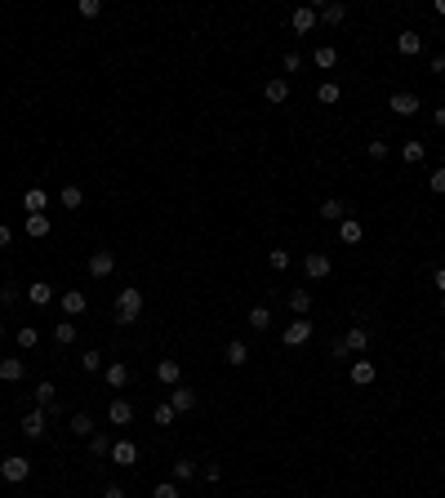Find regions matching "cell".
<instances>
[{"instance_id": "obj_1", "label": "cell", "mask_w": 445, "mask_h": 498, "mask_svg": "<svg viewBox=\"0 0 445 498\" xmlns=\"http://www.w3.org/2000/svg\"><path fill=\"white\" fill-rule=\"evenodd\" d=\"M143 307H147V294L138 285H125L116 294V307H111V316H116V325H134L138 316H143Z\"/></svg>"}, {"instance_id": "obj_2", "label": "cell", "mask_w": 445, "mask_h": 498, "mask_svg": "<svg viewBox=\"0 0 445 498\" xmlns=\"http://www.w3.org/2000/svg\"><path fill=\"white\" fill-rule=\"evenodd\" d=\"M27 476H32V458H23V454H9L5 463H0V481H9V485H23Z\"/></svg>"}, {"instance_id": "obj_3", "label": "cell", "mask_w": 445, "mask_h": 498, "mask_svg": "<svg viewBox=\"0 0 445 498\" xmlns=\"http://www.w3.org/2000/svg\"><path fill=\"white\" fill-rule=\"evenodd\" d=\"M312 334H316V325H312L307 316H294V321L285 325V334H281V343L285 347H303V343H312Z\"/></svg>"}, {"instance_id": "obj_4", "label": "cell", "mask_w": 445, "mask_h": 498, "mask_svg": "<svg viewBox=\"0 0 445 498\" xmlns=\"http://www.w3.org/2000/svg\"><path fill=\"white\" fill-rule=\"evenodd\" d=\"M387 107H392V116H419V111H423V102H419V93L396 89L392 98H387Z\"/></svg>"}, {"instance_id": "obj_5", "label": "cell", "mask_w": 445, "mask_h": 498, "mask_svg": "<svg viewBox=\"0 0 445 498\" xmlns=\"http://www.w3.org/2000/svg\"><path fill=\"white\" fill-rule=\"evenodd\" d=\"M116 271V249H94L89 253V276L94 280H107Z\"/></svg>"}, {"instance_id": "obj_6", "label": "cell", "mask_w": 445, "mask_h": 498, "mask_svg": "<svg viewBox=\"0 0 445 498\" xmlns=\"http://www.w3.org/2000/svg\"><path fill=\"white\" fill-rule=\"evenodd\" d=\"M329 267H334V262H329V253H325V249H312L307 258H303V271H307V280H325V276H329Z\"/></svg>"}, {"instance_id": "obj_7", "label": "cell", "mask_w": 445, "mask_h": 498, "mask_svg": "<svg viewBox=\"0 0 445 498\" xmlns=\"http://www.w3.org/2000/svg\"><path fill=\"white\" fill-rule=\"evenodd\" d=\"M347 378H352V383H356V387H370V383L378 378V370H374V361H370V356H356V361H352V370H347Z\"/></svg>"}, {"instance_id": "obj_8", "label": "cell", "mask_w": 445, "mask_h": 498, "mask_svg": "<svg viewBox=\"0 0 445 498\" xmlns=\"http://www.w3.org/2000/svg\"><path fill=\"white\" fill-rule=\"evenodd\" d=\"M107 422H111V427H129V422H134V405H129L125 396H111V405H107Z\"/></svg>"}, {"instance_id": "obj_9", "label": "cell", "mask_w": 445, "mask_h": 498, "mask_svg": "<svg viewBox=\"0 0 445 498\" xmlns=\"http://www.w3.org/2000/svg\"><path fill=\"white\" fill-rule=\"evenodd\" d=\"M102 378H107V387H129V378H134V370H129L125 361H111V365H102Z\"/></svg>"}, {"instance_id": "obj_10", "label": "cell", "mask_w": 445, "mask_h": 498, "mask_svg": "<svg viewBox=\"0 0 445 498\" xmlns=\"http://www.w3.org/2000/svg\"><path fill=\"white\" fill-rule=\"evenodd\" d=\"M111 463H116V467H134L138 463V445H134V440H111Z\"/></svg>"}, {"instance_id": "obj_11", "label": "cell", "mask_w": 445, "mask_h": 498, "mask_svg": "<svg viewBox=\"0 0 445 498\" xmlns=\"http://www.w3.org/2000/svg\"><path fill=\"white\" fill-rule=\"evenodd\" d=\"M23 378H27L23 356H5V361H0V383H9V387H14V383H23Z\"/></svg>"}, {"instance_id": "obj_12", "label": "cell", "mask_w": 445, "mask_h": 498, "mask_svg": "<svg viewBox=\"0 0 445 498\" xmlns=\"http://www.w3.org/2000/svg\"><path fill=\"white\" fill-rule=\"evenodd\" d=\"M178 378H183V365H178L174 356L156 361V383H165V387H178Z\"/></svg>"}, {"instance_id": "obj_13", "label": "cell", "mask_w": 445, "mask_h": 498, "mask_svg": "<svg viewBox=\"0 0 445 498\" xmlns=\"http://www.w3.org/2000/svg\"><path fill=\"white\" fill-rule=\"evenodd\" d=\"M45 422H50V414H45V409L23 414V436H27V440H41V436H45Z\"/></svg>"}, {"instance_id": "obj_14", "label": "cell", "mask_w": 445, "mask_h": 498, "mask_svg": "<svg viewBox=\"0 0 445 498\" xmlns=\"http://www.w3.org/2000/svg\"><path fill=\"white\" fill-rule=\"evenodd\" d=\"M50 227H54L50 214H27V218H23V231H27L32 240H45V236H50Z\"/></svg>"}, {"instance_id": "obj_15", "label": "cell", "mask_w": 445, "mask_h": 498, "mask_svg": "<svg viewBox=\"0 0 445 498\" xmlns=\"http://www.w3.org/2000/svg\"><path fill=\"white\" fill-rule=\"evenodd\" d=\"M343 343H347V352L365 356V352H370V330H365V325H352V330L343 334Z\"/></svg>"}, {"instance_id": "obj_16", "label": "cell", "mask_w": 445, "mask_h": 498, "mask_svg": "<svg viewBox=\"0 0 445 498\" xmlns=\"http://www.w3.org/2000/svg\"><path fill=\"white\" fill-rule=\"evenodd\" d=\"M85 307H89V298H85V289H63V312L72 316H85Z\"/></svg>"}, {"instance_id": "obj_17", "label": "cell", "mask_w": 445, "mask_h": 498, "mask_svg": "<svg viewBox=\"0 0 445 498\" xmlns=\"http://www.w3.org/2000/svg\"><path fill=\"white\" fill-rule=\"evenodd\" d=\"M316 23H321V18H316V9H312V5H299V9H294V18H290V27H294L299 36H307Z\"/></svg>"}, {"instance_id": "obj_18", "label": "cell", "mask_w": 445, "mask_h": 498, "mask_svg": "<svg viewBox=\"0 0 445 498\" xmlns=\"http://www.w3.org/2000/svg\"><path fill=\"white\" fill-rule=\"evenodd\" d=\"M361 236H365V223L347 214V218L338 223V240H343V245H356V240H361Z\"/></svg>"}, {"instance_id": "obj_19", "label": "cell", "mask_w": 445, "mask_h": 498, "mask_svg": "<svg viewBox=\"0 0 445 498\" xmlns=\"http://www.w3.org/2000/svg\"><path fill=\"white\" fill-rule=\"evenodd\" d=\"M223 361L232 365V370H241V365L250 361V343H241V338H232V343L223 347Z\"/></svg>"}, {"instance_id": "obj_20", "label": "cell", "mask_w": 445, "mask_h": 498, "mask_svg": "<svg viewBox=\"0 0 445 498\" xmlns=\"http://www.w3.org/2000/svg\"><path fill=\"white\" fill-rule=\"evenodd\" d=\"M396 49H401V58H419L423 54V36L419 32H401L396 36Z\"/></svg>"}, {"instance_id": "obj_21", "label": "cell", "mask_w": 445, "mask_h": 498, "mask_svg": "<svg viewBox=\"0 0 445 498\" xmlns=\"http://www.w3.org/2000/svg\"><path fill=\"white\" fill-rule=\"evenodd\" d=\"M169 405H174V414H187V409H196V392L178 383V387L169 392Z\"/></svg>"}, {"instance_id": "obj_22", "label": "cell", "mask_w": 445, "mask_h": 498, "mask_svg": "<svg viewBox=\"0 0 445 498\" xmlns=\"http://www.w3.org/2000/svg\"><path fill=\"white\" fill-rule=\"evenodd\" d=\"M32 396H36V409H54V405H58V387H54L50 378H45V383H36V392H32Z\"/></svg>"}, {"instance_id": "obj_23", "label": "cell", "mask_w": 445, "mask_h": 498, "mask_svg": "<svg viewBox=\"0 0 445 498\" xmlns=\"http://www.w3.org/2000/svg\"><path fill=\"white\" fill-rule=\"evenodd\" d=\"M23 210H27V214H45V210H50V196H45V187H27Z\"/></svg>"}, {"instance_id": "obj_24", "label": "cell", "mask_w": 445, "mask_h": 498, "mask_svg": "<svg viewBox=\"0 0 445 498\" xmlns=\"http://www.w3.org/2000/svg\"><path fill=\"white\" fill-rule=\"evenodd\" d=\"M316 214H321L325 223H343V218H347V205L338 201V196H329V201H321V210H316Z\"/></svg>"}, {"instance_id": "obj_25", "label": "cell", "mask_w": 445, "mask_h": 498, "mask_svg": "<svg viewBox=\"0 0 445 498\" xmlns=\"http://www.w3.org/2000/svg\"><path fill=\"white\" fill-rule=\"evenodd\" d=\"M27 303H32V307H50L54 303V285H45V280L27 285Z\"/></svg>"}, {"instance_id": "obj_26", "label": "cell", "mask_w": 445, "mask_h": 498, "mask_svg": "<svg viewBox=\"0 0 445 498\" xmlns=\"http://www.w3.org/2000/svg\"><path fill=\"white\" fill-rule=\"evenodd\" d=\"M263 98H268L272 107H281V102L290 98V80H281V76H276V80H268V84H263Z\"/></svg>"}, {"instance_id": "obj_27", "label": "cell", "mask_w": 445, "mask_h": 498, "mask_svg": "<svg viewBox=\"0 0 445 498\" xmlns=\"http://www.w3.org/2000/svg\"><path fill=\"white\" fill-rule=\"evenodd\" d=\"M423 156H428V147H423L419 138H405L401 143V161L405 165H423Z\"/></svg>"}, {"instance_id": "obj_28", "label": "cell", "mask_w": 445, "mask_h": 498, "mask_svg": "<svg viewBox=\"0 0 445 498\" xmlns=\"http://www.w3.org/2000/svg\"><path fill=\"white\" fill-rule=\"evenodd\" d=\"M316 18H321L325 27H338V23L347 18V5H338V0H334V5H321V9H316Z\"/></svg>"}, {"instance_id": "obj_29", "label": "cell", "mask_w": 445, "mask_h": 498, "mask_svg": "<svg viewBox=\"0 0 445 498\" xmlns=\"http://www.w3.org/2000/svg\"><path fill=\"white\" fill-rule=\"evenodd\" d=\"M290 312H294V316H307L312 312V289H290Z\"/></svg>"}, {"instance_id": "obj_30", "label": "cell", "mask_w": 445, "mask_h": 498, "mask_svg": "<svg viewBox=\"0 0 445 498\" xmlns=\"http://www.w3.org/2000/svg\"><path fill=\"white\" fill-rule=\"evenodd\" d=\"M312 63H316L321 71H334L338 67V49H334V45H321V49L312 54Z\"/></svg>"}, {"instance_id": "obj_31", "label": "cell", "mask_w": 445, "mask_h": 498, "mask_svg": "<svg viewBox=\"0 0 445 498\" xmlns=\"http://www.w3.org/2000/svg\"><path fill=\"white\" fill-rule=\"evenodd\" d=\"M58 205H63V210H80V205H85V192H80L76 183H67V187L58 192Z\"/></svg>"}, {"instance_id": "obj_32", "label": "cell", "mask_w": 445, "mask_h": 498, "mask_svg": "<svg viewBox=\"0 0 445 498\" xmlns=\"http://www.w3.org/2000/svg\"><path fill=\"white\" fill-rule=\"evenodd\" d=\"M54 343H58V347H72L76 343V321H58V325H54Z\"/></svg>"}, {"instance_id": "obj_33", "label": "cell", "mask_w": 445, "mask_h": 498, "mask_svg": "<svg viewBox=\"0 0 445 498\" xmlns=\"http://www.w3.org/2000/svg\"><path fill=\"white\" fill-rule=\"evenodd\" d=\"M94 431H98V427H94L89 414H72V436H85V440H89Z\"/></svg>"}, {"instance_id": "obj_34", "label": "cell", "mask_w": 445, "mask_h": 498, "mask_svg": "<svg viewBox=\"0 0 445 498\" xmlns=\"http://www.w3.org/2000/svg\"><path fill=\"white\" fill-rule=\"evenodd\" d=\"M245 321H250V330H268V325H272V312H268V307H250V316H245Z\"/></svg>"}, {"instance_id": "obj_35", "label": "cell", "mask_w": 445, "mask_h": 498, "mask_svg": "<svg viewBox=\"0 0 445 498\" xmlns=\"http://www.w3.org/2000/svg\"><path fill=\"white\" fill-rule=\"evenodd\" d=\"M196 472H201V467H196L192 463V458H178V463H174V485H183V481H192V476Z\"/></svg>"}, {"instance_id": "obj_36", "label": "cell", "mask_w": 445, "mask_h": 498, "mask_svg": "<svg viewBox=\"0 0 445 498\" xmlns=\"http://www.w3.org/2000/svg\"><path fill=\"white\" fill-rule=\"evenodd\" d=\"M338 98H343V89H338L334 80H325V84H321V89H316V102H325V107H334Z\"/></svg>"}, {"instance_id": "obj_37", "label": "cell", "mask_w": 445, "mask_h": 498, "mask_svg": "<svg viewBox=\"0 0 445 498\" xmlns=\"http://www.w3.org/2000/svg\"><path fill=\"white\" fill-rule=\"evenodd\" d=\"M89 454H94V458H107V454H111V436L94 431V436H89Z\"/></svg>"}, {"instance_id": "obj_38", "label": "cell", "mask_w": 445, "mask_h": 498, "mask_svg": "<svg viewBox=\"0 0 445 498\" xmlns=\"http://www.w3.org/2000/svg\"><path fill=\"white\" fill-rule=\"evenodd\" d=\"M151 422H156V427H174V405H169V400H165V405H156V409H151Z\"/></svg>"}, {"instance_id": "obj_39", "label": "cell", "mask_w": 445, "mask_h": 498, "mask_svg": "<svg viewBox=\"0 0 445 498\" xmlns=\"http://www.w3.org/2000/svg\"><path fill=\"white\" fill-rule=\"evenodd\" d=\"M36 343H41V334H36L32 325H23V330H18V347H23V352H32Z\"/></svg>"}, {"instance_id": "obj_40", "label": "cell", "mask_w": 445, "mask_h": 498, "mask_svg": "<svg viewBox=\"0 0 445 498\" xmlns=\"http://www.w3.org/2000/svg\"><path fill=\"white\" fill-rule=\"evenodd\" d=\"M80 370L98 374V370H102V352H85V356H80Z\"/></svg>"}, {"instance_id": "obj_41", "label": "cell", "mask_w": 445, "mask_h": 498, "mask_svg": "<svg viewBox=\"0 0 445 498\" xmlns=\"http://www.w3.org/2000/svg\"><path fill=\"white\" fill-rule=\"evenodd\" d=\"M268 262H272L276 271H285V267H290V249H268Z\"/></svg>"}, {"instance_id": "obj_42", "label": "cell", "mask_w": 445, "mask_h": 498, "mask_svg": "<svg viewBox=\"0 0 445 498\" xmlns=\"http://www.w3.org/2000/svg\"><path fill=\"white\" fill-rule=\"evenodd\" d=\"M151 498H183V494H178V485H174V481H160L156 490H151Z\"/></svg>"}, {"instance_id": "obj_43", "label": "cell", "mask_w": 445, "mask_h": 498, "mask_svg": "<svg viewBox=\"0 0 445 498\" xmlns=\"http://www.w3.org/2000/svg\"><path fill=\"white\" fill-rule=\"evenodd\" d=\"M428 192H432V196H445V165H441L437 174L428 178Z\"/></svg>"}, {"instance_id": "obj_44", "label": "cell", "mask_w": 445, "mask_h": 498, "mask_svg": "<svg viewBox=\"0 0 445 498\" xmlns=\"http://www.w3.org/2000/svg\"><path fill=\"white\" fill-rule=\"evenodd\" d=\"M365 152H370V161H387V152H392V147H387L383 138H374V143L365 147Z\"/></svg>"}, {"instance_id": "obj_45", "label": "cell", "mask_w": 445, "mask_h": 498, "mask_svg": "<svg viewBox=\"0 0 445 498\" xmlns=\"http://www.w3.org/2000/svg\"><path fill=\"white\" fill-rule=\"evenodd\" d=\"M201 476H205L210 485H219V481H223V463H205V467H201Z\"/></svg>"}, {"instance_id": "obj_46", "label": "cell", "mask_w": 445, "mask_h": 498, "mask_svg": "<svg viewBox=\"0 0 445 498\" xmlns=\"http://www.w3.org/2000/svg\"><path fill=\"white\" fill-rule=\"evenodd\" d=\"M102 14V0H80V18H98Z\"/></svg>"}, {"instance_id": "obj_47", "label": "cell", "mask_w": 445, "mask_h": 498, "mask_svg": "<svg viewBox=\"0 0 445 498\" xmlns=\"http://www.w3.org/2000/svg\"><path fill=\"white\" fill-rule=\"evenodd\" d=\"M281 67H285V71H299L303 58H299V54H285V58H281Z\"/></svg>"}, {"instance_id": "obj_48", "label": "cell", "mask_w": 445, "mask_h": 498, "mask_svg": "<svg viewBox=\"0 0 445 498\" xmlns=\"http://www.w3.org/2000/svg\"><path fill=\"white\" fill-rule=\"evenodd\" d=\"M14 245V231H9V223H0V249Z\"/></svg>"}, {"instance_id": "obj_49", "label": "cell", "mask_w": 445, "mask_h": 498, "mask_svg": "<svg viewBox=\"0 0 445 498\" xmlns=\"http://www.w3.org/2000/svg\"><path fill=\"white\" fill-rule=\"evenodd\" d=\"M0 303L14 307V303H18V289H14V285H5V289H0Z\"/></svg>"}, {"instance_id": "obj_50", "label": "cell", "mask_w": 445, "mask_h": 498, "mask_svg": "<svg viewBox=\"0 0 445 498\" xmlns=\"http://www.w3.org/2000/svg\"><path fill=\"white\" fill-rule=\"evenodd\" d=\"M432 76H445V54H437V58H432Z\"/></svg>"}, {"instance_id": "obj_51", "label": "cell", "mask_w": 445, "mask_h": 498, "mask_svg": "<svg viewBox=\"0 0 445 498\" xmlns=\"http://www.w3.org/2000/svg\"><path fill=\"white\" fill-rule=\"evenodd\" d=\"M102 498H129V494L120 490V485H107V490H102Z\"/></svg>"}, {"instance_id": "obj_52", "label": "cell", "mask_w": 445, "mask_h": 498, "mask_svg": "<svg viewBox=\"0 0 445 498\" xmlns=\"http://www.w3.org/2000/svg\"><path fill=\"white\" fill-rule=\"evenodd\" d=\"M437 294H445V267H437Z\"/></svg>"}, {"instance_id": "obj_53", "label": "cell", "mask_w": 445, "mask_h": 498, "mask_svg": "<svg viewBox=\"0 0 445 498\" xmlns=\"http://www.w3.org/2000/svg\"><path fill=\"white\" fill-rule=\"evenodd\" d=\"M437 129H445V107H437Z\"/></svg>"}, {"instance_id": "obj_54", "label": "cell", "mask_w": 445, "mask_h": 498, "mask_svg": "<svg viewBox=\"0 0 445 498\" xmlns=\"http://www.w3.org/2000/svg\"><path fill=\"white\" fill-rule=\"evenodd\" d=\"M437 18H445V0H437Z\"/></svg>"}, {"instance_id": "obj_55", "label": "cell", "mask_w": 445, "mask_h": 498, "mask_svg": "<svg viewBox=\"0 0 445 498\" xmlns=\"http://www.w3.org/2000/svg\"><path fill=\"white\" fill-rule=\"evenodd\" d=\"M0 338H5V321H0Z\"/></svg>"}, {"instance_id": "obj_56", "label": "cell", "mask_w": 445, "mask_h": 498, "mask_svg": "<svg viewBox=\"0 0 445 498\" xmlns=\"http://www.w3.org/2000/svg\"><path fill=\"white\" fill-rule=\"evenodd\" d=\"M441 312H445V294H441Z\"/></svg>"}]
</instances>
